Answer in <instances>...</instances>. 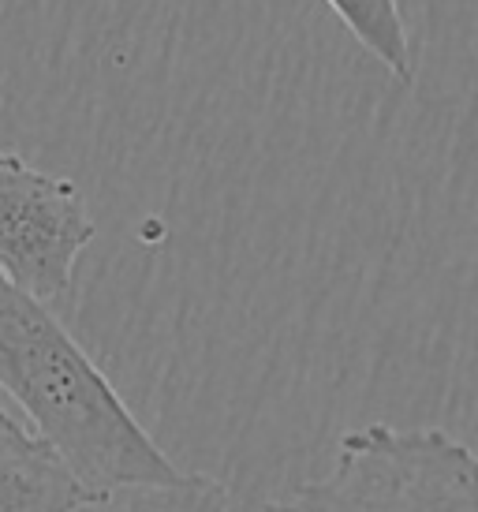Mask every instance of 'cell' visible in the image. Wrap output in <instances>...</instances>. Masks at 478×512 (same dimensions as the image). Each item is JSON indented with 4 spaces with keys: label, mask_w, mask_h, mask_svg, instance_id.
<instances>
[{
    "label": "cell",
    "mask_w": 478,
    "mask_h": 512,
    "mask_svg": "<svg viewBox=\"0 0 478 512\" xmlns=\"http://www.w3.org/2000/svg\"><path fill=\"white\" fill-rule=\"evenodd\" d=\"M105 505L8 404L0 412V512H83Z\"/></svg>",
    "instance_id": "obj_4"
},
{
    "label": "cell",
    "mask_w": 478,
    "mask_h": 512,
    "mask_svg": "<svg viewBox=\"0 0 478 512\" xmlns=\"http://www.w3.org/2000/svg\"><path fill=\"white\" fill-rule=\"evenodd\" d=\"M262 512H478V453L449 430L366 423L340 438L325 479Z\"/></svg>",
    "instance_id": "obj_2"
},
{
    "label": "cell",
    "mask_w": 478,
    "mask_h": 512,
    "mask_svg": "<svg viewBox=\"0 0 478 512\" xmlns=\"http://www.w3.org/2000/svg\"><path fill=\"white\" fill-rule=\"evenodd\" d=\"M0 385L27 427L105 501L183 479L57 314L8 281L0 285Z\"/></svg>",
    "instance_id": "obj_1"
},
{
    "label": "cell",
    "mask_w": 478,
    "mask_h": 512,
    "mask_svg": "<svg viewBox=\"0 0 478 512\" xmlns=\"http://www.w3.org/2000/svg\"><path fill=\"white\" fill-rule=\"evenodd\" d=\"M98 236L83 191L27 165L0 157V266L4 281L53 307L71 292L75 262Z\"/></svg>",
    "instance_id": "obj_3"
},
{
    "label": "cell",
    "mask_w": 478,
    "mask_h": 512,
    "mask_svg": "<svg viewBox=\"0 0 478 512\" xmlns=\"http://www.w3.org/2000/svg\"><path fill=\"white\" fill-rule=\"evenodd\" d=\"M120 512H232L228 486L206 471H187L180 483L135 490Z\"/></svg>",
    "instance_id": "obj_6"
},
{
    "label": "cell",
    "mask_w": 478,
    "mask_h": 512,
    "mask_svg": "<svg viewBox=\"0 0 478 512\" xmlns=\"http://www.w3.org/2000/svg\"><path fill=\"white\" fill-rule=\"evenodd\" d=\"M344 19L359 45L378 57L389 72L408 86L415 79V49H411L408 23L400 15V0H325Z\"/></svg>",
    "instance_id": "obj_5"
}]
</instances>
